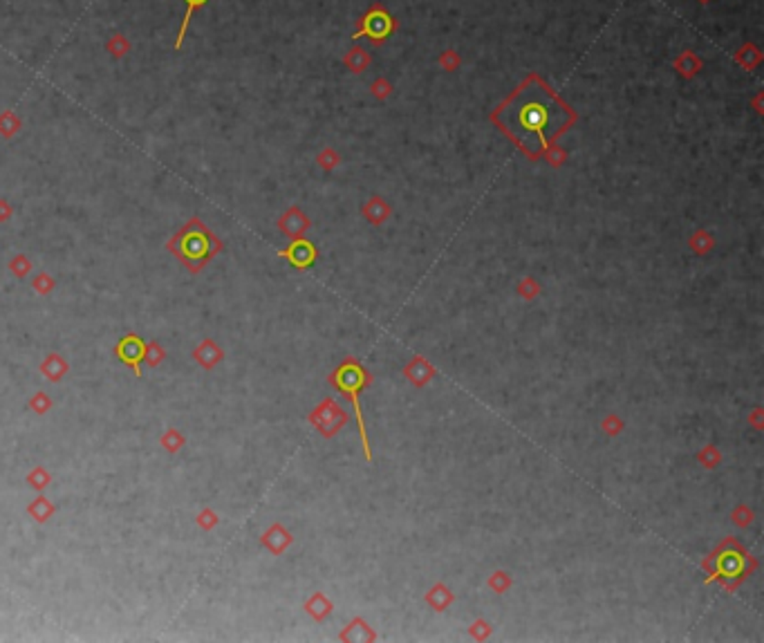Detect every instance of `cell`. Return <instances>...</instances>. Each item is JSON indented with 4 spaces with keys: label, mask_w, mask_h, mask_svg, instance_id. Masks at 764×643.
Listing matches in <instances>:
<instances>
[{
    "label": "cell",
    "mask_w": 764,
    "mask_h": 643,
    "mask_svg": "<svg viewBox=\"0 0 764 643\" xmlns=\"http://www.w3.org/2000/svg\"><path fill=\"white\" fill-rule=\"evenodd\" d=\"M222 242L200 217L190 220L168 240V252L178 258L188 271H202L220 254Z\"/></svg>",
    "instance_id": "obj_1"
},
{
    "label": "cell",
    "mask_w": 764,
    "mask_h": 643,
    "mask_svg": "<svg viewBox=\"0 0 764 643\" xmlns=\"http://www.w3.org/2000/svg\"><path fill=\"white\" fill-rule=\"evenodd\" d=\"M332 382L339 386L348 397L355 401V408H357V415H359V423H361V435H363V444H365V455H368L370 460V444H368V437H365V431H363V419H361V406H359V399H357V392L368 384V377H365L357 365L352 363H345L343 368L334 374Z\"/></svg>",
    "instance_id": "obj_2"
},
{
    "label": "cell",
    "mask_w": 764,
    "mask_h": 643,
    "mask_svg": "<svg viewBox=\"0 0 764 643\" xmlns=\"http://www.w3.org/2000/svg\"><path fill=\"white\" fill-rule=\"evenodd\" d=\"M117 357H119L128 368L135 370L137 377H141V357H144V341L137 334H128L124 339L117 343L114 347Z\"/></svg>",
    "instance_id": "obj_3"
},
{
    "label": "cell",
    "mask_w": 764,
    "mask_h": 643,
    "mask_svg": "<svg viewBox=\"0 0 764 643\" xmlns=\"http://www.w3.org/2000/svg\"><path fill=\"white\" fill-rule=\"evenodd\" d=\"M193 359L202 370H213L217 363H222L225 350L220 347L213 339H204L193 347Z\"/></svg>",
    "instance_id": "obj_4"
},
{
    "label": "cell",
    "mask_w": 764,
    "mask_h": 643,
    "mask_svg": "<svg viewBox=\"0 0 764 643\" xmlns=\"http://www.w3.org/2000/svg\"><path fill=\"white\" fill-rule=\"evenodd\" d=\"M38 372H41L43 377H45L50 384H58V382H63V379L68 377V372H70V363H68V359H65L63 355H58V352H50L45 359H43V361L38 363Z\"/></svg>",
    "instance_id": "obj_5"
},
{
    "label": "cell",
    "mask_w": 764,
    "mask_h": 643,
    "mask_svg": "<svg viewBox=\"0 0 764 643\" xmlns=\"http://www.w3.org/2000/svg\"><path fill=\"white\" fill-rule=\"evenodd\" d=\"M260 543H262L264 549L271 551L274 556H281V553L291 545V534L283 527L281 522H276V524H271V527L262 534Z\"/></svg>",
    "instance_id": "obj_6"
},
{
    "label": "cell",
    "mask_w": 764,
    "mask_h": 643,
    "mask_svg": "<svg viewBox=\"0 0 764 643\" xmlns=\"http://www.w3.org/2000/svg\"><path fill=\"white\" fill-rule=\"evenodd\" d=\"M54 514H56V504L48 498V495H43V493H38L36 498L27 504V516L32 518L34 522H38V524L50 522V518H52Z\"/></svg>",
    "instance_id": "obj_7"
},
{
    "label": "cell",
    "mask_w": 764,
    "mask_h": 643,
    "mask_svg": "<svg viewBox=\"0 0 764 643\" xmlns=\"http://www.w3.org/2000/svg\"><path fill=\"white\" fill-rule=\"evenodd\" d=\"M307 217L298 211V209H289L283 217L281 222H278V227H281V231L285 233V236H291V238H301L303 231L307 229Z\"/></svg>",
    "instance_id": "obj_8"
},
{
    "label": "cell",
    "mask_w": 764,
    "mask_h": 643,
    "mask_svg": "<svg viewBox=\"0 0 764 643\" xmlns=\"http://www.w3.org/2000/svg\"><path fill=\"white\" fill-rule=\"evenodd\" d=\"M283 256L289 258L296 267H307V265H312V260L316 258V252H314V247L310 242H305V240L298 238Z\"/></svg>",
    "instance_id": "obj_9"
},
{
    "label": "cell",
    "mask_w": 764,
    "mask_h": 643,
    "mask_svg": "<svg viewBox=\"0 0 764 643\" xmlns=\"http://www.w3.org/2000/svg\"><path fill=\"white\" fill-rule=\"evenodd\" d=\"M23 128V121L21 117L14 112L11 108H7L5 112H0V135H3L5 139H14Z\"/></svg>",
    "instance_id": "obj_10"
},
{
    "label": "cell",
    "mask_w": 764,
    "mask_h": 643,
    "mask_svg": "<svg viewBox=\"0 0 764 643\" xmlns=\"http://www.w3.org/2000/svg\"><path fill=\"white\" fill-rule=\"evenodd\" d=\"M25 482L29 489H34L36 493H43L52 485V473L45 469V466H34V469L27 473Z\"/></svg>",
    "instance_id": "obj_11"
},
{
    "label": "cell",
    "mask_w": 764,
    "mask_h": 643,
    "mask_svg": "<svg viewBox=\"0 0 764 643\" xmlns=\"http://www.w3.org/2000/svg\"><path fill=\"white\" fill-rule=\"evenodd\" d=\"M207 3H209V0H184L186 11H184V18H182V25H180V32H178V40H175V50H182V43H184V38H186L190 18H193V11L200 9V7H204Z\"/></svg>",
    "instance_id": "obj_12"
},
{
    "label": "cell",
    "mask_w": 764,
    "mask_h": 643,
    "mask_svg": "<svg viewBox=\"0 0 764 643\" xmlns=\"http://www.w3.org/2000/svg\"><path fill=\"white\" fill-rule=\"evenodd\" d=\"M159 446L164 448L166 453H171V455H175V453H180L186 446V437L178 428H168V431H164V435L159 437Z\"/></svg>",
    "instance_id": "obj_13"
},
{
    "label": "cell",
    "mask_w": 764,
    "mask_h": 643,
    "mask_svg": "<svg viewBox=\"0 0 764 643\" xmlns=\"http://www.w3.org/2000/svg\"><path fill=\"white\" fill-rule=\"evenodd\" d=\"M166 359V350L159 345V341H144V357H141V363H146L149 368H157V365H161Z\"/></svg>",
    "instance_id": "obj_14"
},
{
    "label": "cell",
    "mask_w": 764,
    "mask_h": 643,
    "mask_svg": "<svg viewBox=\"0 0 764 643\" xmlns=\"http://www.w3.org/2000/svg\"><path fill=\"white\" fill-rule=\"evenodd\" d=\"M7 269L11 271L14 279L23 281V279H27L29 274H32V269H34V267H32V260H29V256H27L25 252H21V254H16V256H14V258L9 260Z\"/></svg>",
    "instance_id": "obj_15"
},
{
    "label": "cell",
    "mask_w": 764,
    "mask_h": 643,
    "mask_svg": "<svg viewBox=\"0 0 764 643\" xmlns=\"http://www.w3.org/2000/svg\"><path fill=\"white\" fill-rule=\"evenodd\" d=\"M27 406H29V411L36 413V415H48L52 408H54V401H52V397H50L48 392L38 390V392L32 394V397H29Z\"/></svg>",
    "instance_id": "obj_16"
},
{
    "label": "cell",
    "mask_w": 764,
    "mask_h": 643,
    "mask_svg": "<svg viewBox=\"0 0 764 643\" xmlns=\"http://www.w3.org/2000/svg\"><path fill=\"white\" fill-rule=\"evenodd\" d=\"M54 287H56V281L52 279L50 271H45V269H41V271L34 276V279H32V289L36 291L38 296H50L52 291H54Z\"/></svg>",
    "instance_id": "obj_17"
},
{
    "label": "cell",
    "mask_w": 764,
    "mask_h": 643,
    "mask_svg": "<svg viewBox=\"0 0 764 643\" xmlns=\"http://www.w3.org/2000/svg\"><path fill=\"white\" fill-rule=\"evenodd\" d=\"M305 610L310 612V615H312L316 621H321L323 617H328V612H330V603H328V598L323 596V594H314V596L310 598V601L305 603Z\"/></svg>",
    "instance_id": "obj_18"
},
{
    "label": "cell",
    "mask_w": 764,
    "mask_h": 643,
    "mask_svg": "<svg viewBox=\"0 0 764 643\" xmlns=\"http://www.w3.org/2000/svg\"><path fill=\"white\" fill-rule=\"evenodd\" d=\"M106 50L114 56V58H122L130 52V43L124 34H112L110 40L106 43Z\"/></svg>",
    "instance_id": "obj_19"
},
{
    "label": "cell",
    "mask_w": 764,
    "mask_h": 643,
    "mask_svg": "<svg viewBox=\"0 0 764 643\" xmlns=\"http://www.w3.org/2000/svg\"><path fill=\"white\" fill-rule=\"evenodd\" d=\"M217 522H220V516L215 514L211 507H204L198 514V518H195V524L202 531H213L217 527Z\"/></svg>",
    "instance_id": "obj_20"
},
{
    "label": "cell",
    "mask_w": 764,
    "mask_h": 643,
    "mask_svg": "<svg viewBox=\"0 0 764 643\" xmlns=\"http://www.w3.org/2000/svg\"><path fill=\"white\" fill-rule=\"evenodd\" d=\"M542 119H545V114H542L540 106H534L532 110H527V112L522 114V121H524L527 128H532V126H534V128H540Z\"/></svg>",
    "instance_id": "obj_21"
},
{
    "label": "cell",
    "mask_w": 764,
    "mask_h": 643,
    "mask_svg": "<svg viewBox=\"0 0 764 643\" xmlns=\"http://www.w3.org/2000/svg\"><path fill=\"white\" fill-rule=\"evenodd\" d=\"M11 215H14V207H11V202H9L7 198H0V225H3V222H9V220H11Z\"/></svg>",
    "instance_id": "obj_22"
}]
</instances>
